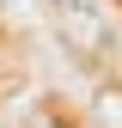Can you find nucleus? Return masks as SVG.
<instances>
[{"label":"nucleus","instance_id":"f257e3e1","mask_svg":"<svg viewBox=\"0 0 122 128\" xmlns=\"http://www.w3.org/2000/svg\"><path fill=\"white\" fill-rule=\"evenodd\" d=\"M55 12H61V30H67L80 49H98V30H104V18H98V0H55Z\"/></svg>","mask_w":122,"mask_h":128}]
</instances>
